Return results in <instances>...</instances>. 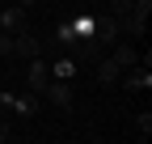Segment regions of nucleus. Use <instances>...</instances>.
Here are the masks:
<instances>
[{
	"label": "nucleus",
	"instance_id": "nucleus-3",
	"mask_svg": "<svg viewBox=\"0 0 152 144\" xmlns=\"http://www.w3.org/2000/svg\"><path fill=\"white\" fill-rule=\"evenodd\" d=\"M13 55H21V60H34V55H42V47H38V38L30 34V26L13 34Z\"/></svg>",
	"mask_w": 152,
	"mask_h": 144
},
{
	"label": "nucleus",
	"instance_id": "nucleus-12",
	"mask_svg": "<svg viewBox=\"0 0 152 144\" xmlns=\"http://www.w3.org/2000/svg\"><path fill=\"white\" fill-rule=\"evenodd\" d=\"M131 4H135V0H110V13L123 17V13H131Z\"/></svg>",
	"mask_w": 152,
	"mask_h": 144
},
{
	"label": "nucleus",
	"instance_id": "nucleus-8",
	"mask_svg": "<svg viewBox=\"0 0 152 144\" xmlns=\"http://www.w3.org/2000/svg\"><path fill=\"white\" fill-rule=\"evenodd\" d=\"M72 72H76V60H72V55H64L59 64L51 68V76H55V81H72Z\"/></svg>",
	"mask_w": 152,
	"mask_h": 144
},
{
	"label": "nucleus",
	"instance_id": "nucleus-11",
	"mask_svg": "<svg viewBox=\"0 0 152 144\" xmlns=\"http://www.w3.org/2000/svg\"><path fill=\"white\" fill-rule=\"evenodd\" d=\"M9 55H13V34L0 30V60H9Z\"/></svg>",
	"mask_w": 152,
	"mask_h": 144
},
{
	"label": "nucleus",
	"instance_id": "nucleus-1",
	"mask_svg": "<svg viewBox=\"0 0 152 144\" xmlns=\"http://www.w3.org/2000/svg\"><path fill=\"white\" fill-rule=\"evenodd\" d=\"M118 81H123V89H131V93H140V89H152V68H148V64H135V68H127Z\"/></svg>",
	"mask_w": 152,
	"mask_h": 144
},
{
	"label": "nucleus",
	"instance_id": "nucleus-10",
	"mask_svg": "<svg viewBox=\"0 0 152 144\" xmlns=\"http://www.w3.org/2000/svg\"><path fill=\"white\" fill-rule=\"evenodd\" d=\"M13 110L21 115V119H34V110H38V102H30V98H26V102H13Z\"/></svg>",
	"mask_w": 152,
	"mask_h": 144
},
{
	"label": "nucleus",
	"instance_id": "nucleus-9",
	"mask_svg": "<svg viewBox=\"0 0 152 144\" xmlns=\"http://www.w3.org/2000/svg\"><path fill=\"white\" fill-rule=\"evenodd\" d=\"M135 132H140L144 140L152 136V115H148V110H140V115H135Z\"/></svg>",
	"mask_w": 152,
	"mask_h": 144
},
{
	"label": "nucleus",
	"instance_id": "nucleus-2",
	"mask_svg": "<svg viewBox=\"0 0 152 144\" xmlns=\"http://www.w3.org/2000/svg\"><path fill=\"white\" fill-rule=\"evenodd\" d=\"M42 93L51 98V106H55V110H72V85H68V81H55V76H51Z\"/></svg>",
	"mask_w": 152,
	"mask_h": 144
},
{
	"label": "nucleus",
	"instance_id": "nucleus-6",
	"mask_svg": "<svg viewBox=\"0 0 152 144\" xmlns=\"http://www.w3.org/2000/svg\"><path fill=\"white\" fill-rule=\"evenodd\" d=\"M47 81H51V68L42 64V55H34V64H30V89H34V93H42Z\"/></svg>",
	"mask_w": 152,
	"mask_h": 144
},
{
	"label": "nucleus",
	"instance_id": "nucleus-5",
	"mask_svg": "<svg viewBox=\"0 0 152 144\" xmlns=\"http://www.w3.org/2000/svg\"><path fill=\"white\" fill-rule=\"evenodd\" d=\"M110 60L127 72V68H135V64H140V51L131 47V43H114V47H110Z\"/></svg>",
	"mask_w": 152,
	"mask_h": 144
},
{
	"label": "nucleus",
	"instance_id": "nucleus-13",
	"mask_svg": "<svg viewBox=\"0 0 152 144\" xmlns=\"http://www.w3.org/2000/svg\"><path fill=\"white\" fill-rule=\"evenodd\" d=\"M9 136H13V127H9V119H0V144H4Z\"/></svg>",
	"mask_w": 152,
	"mask_h": 144
},
{
	"label": "nucleus",
	"instance_id": "nucleus-7",
	"mask_svg": "<svg viewBox=\"0 0 152 144\" xmlns=\"http://www.w3.org/2000/svg\"><path fill=\"white\" fill-rule=\"evenodd\" d=\"M118 76H123V68H118V64L106 55V60L97 64V81H102V85H118Z\"/></svg>",
	"mask_w": 152,
	"mask_h": 144
},
{
	"label": "nucleus",
	"instance_id": "nucleus-4",
	"mask_svg": "<svg viewBox=\"0 0 152 144\" xmlns=\"http://www.w3.org/2000/svg\"><path fill=\"white\" fill-rule=\"evenodd\" d=\"M26 26H30V17H26V9H21V4H9V9H0V30L17 34V30H26Z\"/></svg>",
	"mask_w": 152,
	"mask_h": 144
}]
</instances>
